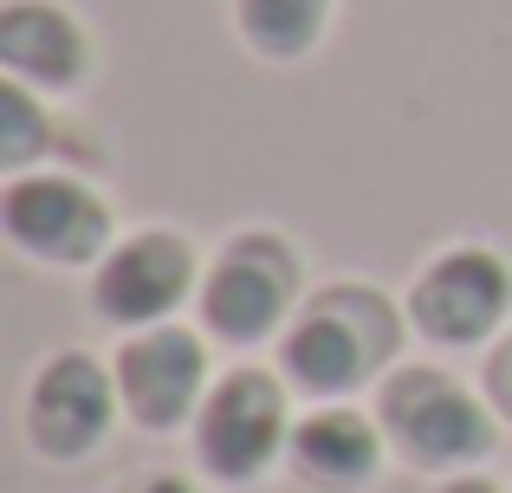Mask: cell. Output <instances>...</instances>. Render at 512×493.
<instances>
[{
    "label": "cell",
    "mask_w": 512,
    "mask_h": 493,
    "mask_svg": "<svg viewBox=\"0 0 512 493\" xmlns=\"http://www.w3.org/2000/svg\"><path fill=\"white\" fill-rule=\"evenodd\" d=\"M201 364L208 357H201L195 331L156 325V331L124 344V357H117V396H124V409L143 429H175L201 403Z\"/></svg>",
    "instance_id": "cell-9"
},
{
    "label": "cell",
    "mask_w": 512,
    "mask_h": 493,
    "mask_svg": "<svg viewBox=\"0 0 512 493\" xmlns=\"http://www.w3.org/2000/svg\"><path fill=\"white\" fill-rule=\"evenodd\" d=\"M383 429L422 468H467L493 448V416L448 370H396L383 383Z\"/></svg>",
    "instance_id": "cell-2"
},
{
    "label": "cell",
    "mask_w": 512,
    "mask_h": 493,
    "mask_svg": "<svg viewBox=\"0 0 512 493\" xmlns=\"http://www.w3.org/2000/svg\"><path fill=\"white\" fill-rule=\"evenodd\" d=\"M325 20H331V0H240L247 46L273 52V59H299L305 46H318Z\"/></svg>",
    "instance_id": "cell-12"
},
{
    "label": "cell",
    "mask_w": 512,
    "mask_h": 493,
    "mask_svg": "<svg viewBox=\"0 0 512 493\" xmlns=\"http://www.w3.org/2000/svg\"><path fill=\"white\" fill-rule=\"evenodd\" d=\"M487 390H493V403H500V416L512 422V338L493 351V364H487Z\"/></svg>",
    "instance_id": "cell-14"
},
{
    "label": "cell",
    "mask_w": 512,
    "mask_h": 493,
    "mask_svg": "<svg viewBox=\"0 0 512 493\" xmlns=\"http://www.w3.org/2000/svg\"><path fill=\"white\" fill-rule=\"evenodd\" d=\"M188 286H195V253H188L182 234H130L124 247L104 253L98 266V312L111 318V325H163L175 305L188 299Z\"/></svg>",
    "instance_id": "cell-8"
},
{
    "label": "cell",
    "mask_w": 512,
    "mask_h": 493,
    "mask_svg": "<svg viewBox=\"0 0 512 493\" xmlns=\"http://www.w3.org/2000/svg\"><path fill=\"white\" fill-rule=\"evenodd\" d=\"M292 292H299V260H292V247L273 241V234H240V241L214 260L201 312H208L214 338L260 344L266 331H279V318L292 312Z\"/></svg>",
    "instance_id": "cell-4"
},
{
    "label": "cell",
    "mask_w": 512,
    "mask_h": 493,
    "mask_svg": "<svg viewBox=\"0 0 512 493\" xmlns=\"http://www.w3.org/2000/svg\"><path fill=\"white\" fill-rule=\"evenodd\" d=\"M111 416H117V377L85 351L52 357L33 377V396H26V435L52 461L91 455L111 435Z\"/></svg>",
    "instance_id": "cell-7"
},
{
    "label": "cell",
    "mask_w": 512,
    "mask_h": 493,
    "mask_svg": "<svg viewBox=\"0 0 512 493\" xmlns=\"http://www.w3.org/2000/svg\"><path fill=\"white\" fill-rule=\"evenodd\" d=\"M0 65H7L20 85H46L65 91L85 78V33L65 7L46 0H13L0 13Z\"/></svg>",
    "instance_id": "cell-10"
},
{
    "label": "cell",
    "mask_w": 512,
    "mask_h": 493,
    "mask_svg": "<svg viewBox=\"0 0 512 493\" xmlns=\"http://www.w3.org/2000/svg\"><path fill=\"white\" fill-rule=\"evenodd\" d=\"M376 461H383V435L357 409H318L292 429V468H299V481L325 493H350L376 481Z\"/></svg>",
    "instance_id": "cell-11"
},
{
    "label": "cell",
    "mask_w": 512,
    "mask_h": 493,
    "mask_svg": "<svg viewBox=\"0 0 512 493\" xmlns=\"http://www.w3.org/2000/svg\"><path fill=\"white\" fill-rule=\"evenodd\" d=\"M512 305V273L493 247H448L409 292L415 325L435 344H480L487 331H500Z\"/></svg>",
    "instance_id": "cell-6"
},
{
    "label": "cell",
    "mask_w": 512,
    "mask_h": 493,
    "mask_svg": "<svg viewBox=\"0 0 512 493\" xmlns=\"http://www.w3.org/2000/svg\"><path fill=\"white\" fill-rule=\"evenodd\" d=\"M117 493H195L182 481V474H143V481H130V487H117Z\"/></svg>",
    "instance_id": "cell-15"
},
{
    "label": "cell",
    "mask_w": 512,
    "mask_h": 493,
    "mask_svg": "<svg viewBox=\"0 0 512 493\" xmlns=\"http://www.w3.org/2000/svg\"><path fill=\"white\" fill-rule=\"evenodd\" d=\"M279 448H292L286 429V390L266 370H234L208 390L195 422V455L214 481H253L273 468Z\"/></svg>",
    "instance_id": "cell-3"
},
{
    "label": "cell",
    "mask_w": 512,
    "mask_h": 493,
    "mask_svg": "<svg viewBox=\"0 0 512 493\" xmlns=\"http://www.w3.org/2000/svg\"><path fill=\"white\" fill-rule=\"evenodd\" d=\"M441 493H500V487H493V481H480V474H461V481H448Z\"/></svg>",
    "instance_id": "cell-16"
},
{
    "label": "cell",
    "mask_w": 512,
    "mask_h": 493,
    "mask_svg": "<svg viewBox=\"0 0 512 493\" xmlns=\"http://www.w3.org/2000/svg\"><path fill=\"white\" fill-rule=\"evenodd\" d=\"M396 351V312L363 286H331L286 331V377L312 396H344Z\"/></svg>",
    "instance_id": "cell-1"
},
{
    "label": "cell",
    "mask_w": 512,
    "mask_h": 493,
    "mask_svg": "<svg viewBox=\"0 0 512 493\" xmlns=\"http://www.w3.org/2000/svg\"><path fill=\"white\" fill-rule=\"evenodd\" d=\"M0 221H7V241L33 260L52 266H85L98 260L111 241V208L72 176H20L0 195Z\"/></svg>",
    "instance_id": "cell-5"
},
{
    "label": "cell",
    "mask_w": 512,
    "mask_h": 493,
    "mask_svg": "<svg viewBox=\"0 0 512 493\" xmlns=\"http://www.w3.org/2000/svg\"><path fill=\"white\" fill-rule=\"evenodd\" d=\"M39 143H46V117H39V104L26 98L20 78H7V85H0V163L7 169L33 163Z\"/></svg>",
    "instance_id": "cell-13"
}]
</instances>
